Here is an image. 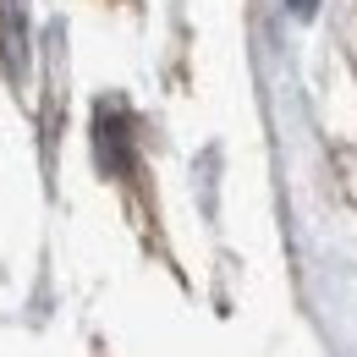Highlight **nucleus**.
I'll list each match as a JSON object with an SVG mask.
<instances>
[{
	"label": "nucleus",
	"instance_id": "1",
	"mask_svg": "<svg viewBox=\"0 0 357 357\" xmlns=\"http://www.w3.org/2000/svg\"><path fill=\"white\" fill-rule=\"evenodd\" d=\"M286 11H291V17H313V11H319V0H286Z\"/></svg>",
	"mask_w": 357,
	"mask_h": 357
}]
</instances>
